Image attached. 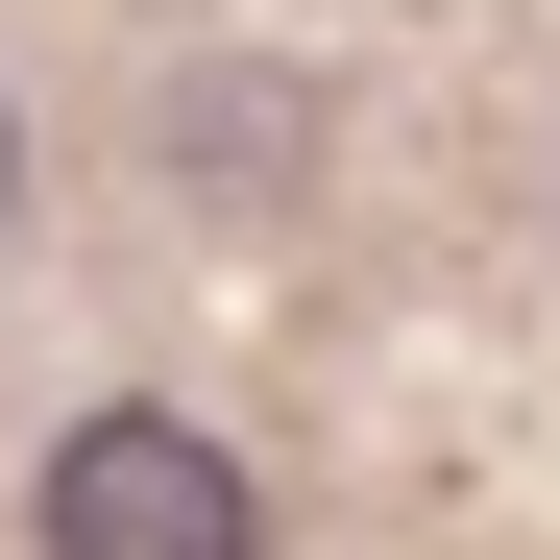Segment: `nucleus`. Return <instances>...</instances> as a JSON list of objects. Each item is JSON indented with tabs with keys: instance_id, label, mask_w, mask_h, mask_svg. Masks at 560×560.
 I'll return each mask as SVG.
<instances>
[{
	"instance_id": "nucleus-1",
	"label": "nucleus",
	"mask_w": 560,
	"mask_h": 560,
	"mask_svg": "<svg viewBox=\"0 0 560 560\" xmlns=\"http://www.w3.org/2000/svg\"><path fill=\"white\" fill-rule=\"evenodd\" d=\"M49 560H268V488L196 439V415H73L49 488H25Z\"/></svg>"
},
{
	"instance_id": "nucleus-2",
	"label": "nucleus",
	"mask_w": 560,
	"mask_h": 560,
	"mask_svg": "<svg viewBox=\"0 0 560 560\" xmlns=\"http://www.w3.org/2000/svg\"><path fill=\"white\" fill-rule=\"evenodd\" d=\"M196 196H293V98L268 73H196Z\"/></svg>"
},
{
	"instance_id": "nucleus-3",
	"label": "nucleus",
	"mask_w": 560,
	"mask_h": 560,
	"mask_svg": "<svg viewBox=\"0 0 560 560\" xmlns=\"http://www.w3.org/2000/svg\"><path fill=\"white\" fill-rule=\"evenodd\" d=\"M0 220H25V98H0Z\"/></svg>"
}]
</instances>
